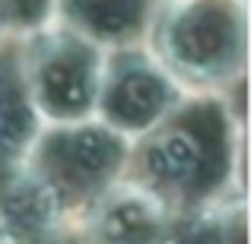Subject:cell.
Instances as JSON below:
<instances>
[{"mask_svg":"<svg viewBox=\"0 0 251 244\" xmlns=\"http://www.w3.org/2000/svg\"><path fill=\"white\" fill-rule=\"evenodd\" d=\"M166 48L191 76H216L245 51L242 0H181L166 29Z\"/></svg>","mask_w":251,"mask_h":244,"instance_id":"6da1fadb","label":"cell"},{"mask_svg":"<svg viewBox=\"0 0 251 244\" xmlns=\"http://www.w3.org/2000/svg\"><path fill=\"white\" fill-rule=\"evenodd\" d=\"M35 102L54 117H80L99 98V70L86 48L57 42L38 57L32 73Z\"/></svg>","mask_w":251,"mask_h":244,"instance_id":"7a4b0ae2","label":"cell"},{"mask_svg":"<svg viewBox=\"0 0 251 244\" xmlns=\"http://www.w3.org/2000/svg\"><path fill=\"white\" fill-rule=\"evenodd\" d=\"M124 159V143L111 127H76L51 143V168L80 190L99 187Z\"/></svg>","mask_w":251,"mask_h":244,"instance_id":"3957f363","label":"cell"},{"mask_svg":"<svg viewBox=\"0 0 251 244\" xmlns=\"http://www.w3.org/2000/svg\"><path fill=\"white\" fill-rule=\"evenodd\" d=\"M57 187L48 177L23 175L0 190V244H42L57 222Z\"/></svg>","mask_w":251,"mask_h":244,"instance_id":"277c9868","label":"cell"},{"mask_svg":"<svg viewBox=\"0 0 251 244\" xmlns=\"http://www.w3.org/2000/svg\"><path fill=\"white\" fill-rule=\"evenodd\" d=\"M169 83L147 67L118 73L102 92V108L111 130H143L166 111Z\"/></svg>","mask_w":251,"mask_h":244,"instance_id":"5b68a950","label":"cell"},{"mask_svg":"<svg viewBox=\"0 0 251 244\" xmlns=\"http://www.w3.org/2000/svg\"><path fill=\"white\" fill-rule=\"evenodd\" d=\"M162 232L159 206L140 190H118L96 209L99 244H159Z\"/></svg>","mask_w":251,"mask_h":244,"instance_id":"8992f818","label":"cell"},{"mask_svg":"<svg viewBox=\"0 0 251 244\" xmlns=\"http://www.w3.org/2000/svg\"><path fill=\"white\" fill-rule=\"evenodd\" d=\"M203 149L191 130H169L147 149V168L159 184L191 187L201 175Z\"/></svg>","mask_w":251,"mask_h":244,"instance_id":"52a82bcc","label":"cell"},{"mask_svg":"<svg viewBox=\"0 0 251 244\" xmlns=\"http://www.w3.org/2000/svg\"><path fill=\"white\" fill-rule=\"evenodd\" d=\"M150 0H70V16L86 32L102 38H121L140 29Z\"/></svg>","mask_w":251,"mask_h":244,"instance_id":"ba28073f","label":"cell"},{"mask_svg":"<svg viewBox=\"0 0 251 244\" xmlns=\"http://www.w3.org/2000/svg\"><path fill=\"white\" fill-rule=\"evenodd\" d=\"M32 111L10 73L0 70V162H13L32 140Z\"/></svg>","mask_w":251,"mask_h":244,"instance_id":"9c48e42d","label":"cell"},{"mask_svg":"<svg viewBox=\"0 0 251 244\" xmlns=\"http://www.w3.org/2000/svg\"><path fill=\"white\" fill-rule=\"evenodd\" d=\"M175 244H226V235L210 232V225H194L191 232H184Z\"/></svg>","mask_w":251,"mask_h":244,"instance_id":"30bf717a","label":"cell"},{"mask_svg":"<svg viewBox=\"0 0 251 244\" xmlns=\"http://www.w3.org/2000/svg\"><path fill=\"white\" fill-rule=\"evenodd\" d=\"M3 3L13 6L19 16H29V19H35L38 13L45 10V0H3Z\"/></svg>","mask_w":251,"mask_h":244,"instance_id":"8fae6325","label":"cell"},{"mask_svg":"<svg viewBox=\"0 0 251 244\" xmlns=\"http://www.w3.org/2000/svg\"><path fill=\"white\" fill-rule=\"evenodd\" d=\"M0 29H3V0H0Z\"/></svg>","mask_w":251,"mask_h":244,"instance_id":"7c38bea8","label":"cell"}]
</instances>
